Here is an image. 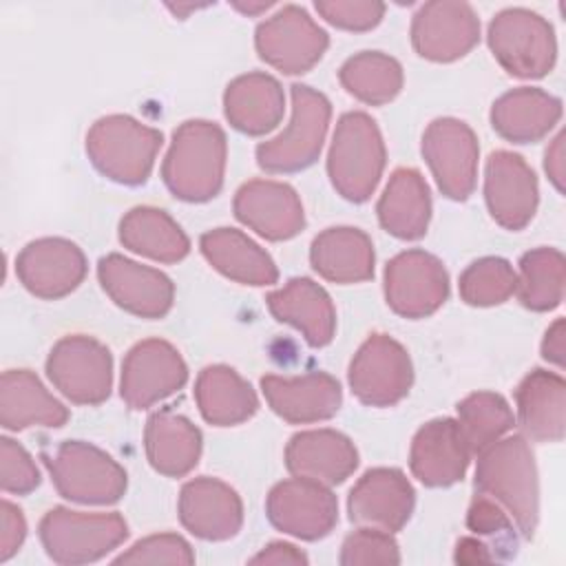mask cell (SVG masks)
<instances>
[{
	"label": "cell",
	"mask_w": 566,
	"mask_h": 566,
	"mask_svg": "<svg viewBox=\"0 0 566 566\" xmlns=\"http://www.w3.org/2000/svg\"><path fill=\"white\" fill-rule=\"evenodd\" d=\"M475 491L495 500L524 537L539 520V482L533 451L524 436L495 440L478 453Z\"/></svg>",
	"instance_id": "6da1fadb"
},
{
	"label": "cell",
	"mask_w": 566,
	"mask_h": 566,
	"mask_svg": "<svg viewBox=\"0 0 566 566\" xmlns=\"http://www.w3.org/2000/svg\"><path fill=\"white\" fill-rule=\"evenodd\" d=\"M226 159L228 142L221 126L208 119H188L172 133L161 164V179L177 199L203 203L219 195Z\"/></svg>",
	"instance_id": "7a4b0ae2"
},
{
	"label": "cell",
	"mask_w": 566,
	"mask_h": 566,
	"mask_svg": "<svg viewBox=\"0 0 566 566\" xmlns=\"http://www.w3.org/2000/svg\"><path fill=\"white\" fill-rule=\"evenodd\" d=\"M385 161L387 150L378 124L363 111L340 115L327 153L334 190L347 201H367L382 177Z\"/></svg>",
	"instance_id": "3957f363"
},
{
	"label": "cell",
	"mask_w": 566,
	"mask_h": 566,
	"mask_svg": "<svg viewBox=\"0 0 566 566\" xmlns=\"http://www.w3.org/2000/svg\"><path fill=\"white\" fill-rule=\"evenodd\" d=\"M164 135L130 115L99 117L86 133V155L106 179L139 186L155 166Z\"/></svg>",
	"instance_id": "277c9868"
},
{
	"label": "cell",
	"mask_w": 566,
	"mask_h": 566,
	"mask_svg": "<svg viewBox=\"0 0 566 566\" xmlns=\"http://www.w3.org/2000/svg\"><path fill=\"white\" fill-rule=\"evenodd\" d=\"M292 117L283 133L256 146V164L272 175H290L310 168L327 135L332 104L312 86L292 84Z\"/></svg>",
	"instance_id": "5b68a950"
},
{
	"label": "cell",
	"mask_w": 566,
	"mask_h": 566,
	"mask_svg": "<svg viewBox=\"0 0 566 566\" xmlns=\"http://www.w3.org/2000/svg\"><path fill=\"white\" fill-rule=\"evenodd\" d=\"M40 542L55 564L77 566L106 557L128 537L119 513H82L53 506L38 526Z\"/></svg>",
	"instance_id": "8992f818"
},
{
	"label": "cell",
	"mask_w": 566,
	"mask_h": 566,
	"mask_svg": "<svg viewBox=\"0 0 566 566\" xmlns=\"http://www.w3.org/2000/svg\"><path fill=\"white\" fill-rule=\"evenodd\" d=\"M57 493L80 504H115L126 493V471L99 447L64 440L53 455H42Z\"/></svg>",
	"instance_id": "52a82bcc"
},
{
	"label": "cell",
	"mask_w": 566,
	"mask_h": 566,
	"mask_svg": "<svg viewBox=\"0 0 566 566\" xmlns=\"http://www.w3.org/2000/svg\"><path fill=\"white\" fill-rule=\"evenodd\" d=\"M486 42L497 64L513 77H544L555 66V31L546 18L531 9L500 11L489 24Z\"/></svg>",
	"instance_id": "ba28073f"
},
{
	"label": "cell",
	"mask_w": 566,
	"mask_h": 566,
	"mask_svg": "<svg viewBox=\"0 0 566 566\" xmlns=\"http://www.w3.org/2000/svg\"><path fill=\"white\" fill-rule=\"evenodd\" d=\"M46 376L71 402L99 405L113 389V356L97 338L71 334L51 347Z\"/></svg>",
	"instance_id": "9c48e42d"
},
{
	"label": "cell",
	"mask_w": 566,
	"mask_h": 566,
	"mask_svg": "<svg viewBox=\"0 0 566 566\" xmlns=\"http://www.w3.org/2000/svg\"><path fill=\"white\" fill-rule=\"evenodd\" d=\"M259 57L285 75L307 73L321 62L329 35L298 4H285L254 31Z\"/></svg>",
	"instance_id": "30bf717a"
},
{
	"label": "cell",
	"mask_w": 566,
	"mask_h": 566,
	"mask_svg": "<svg viewBox=\"0 0 566 566\" xmlns=\"http://www.w3.org/2000/svg\"><path fill=\"white\" fill-rule=\"evenodd\" d=\"M347 380L363 405L391 407L409 394L413 382L409 352L389 334H371L354 354Z\"/></svg>",
	"instance_id": "8fae6325"
},
{
	"label": "cell",
	"mask_w": 566,
	"mask_h": 566,
	"mask_svg": "<svg viewBox=\"0 0 566 566\" xmlns=\"http://www.w3.org/2000/svg\"><path fill=\"white\" fill-rule=\"evenodd\" d=\"M422 157L447 199L464 201L478 181L480 146L473 128L455 117H438L422 133Z\"/></svg>",
	"instance_id": "7c38bea8"
},
{
	"label": "cell",
	"mask_w": 566,
	"mask_h": 566,
	"mask_svg": "<svg viewBox=\"0 0 566 566\" xmlns=\"http://www.w3.org/2000/svg\"><path fill=\"white\" fill-rule=\"evenodd\" d=\"M385 301L402 318H427L449 296L444 263L424 250H405L385 265Z\"/></svg>",
	"instance_id": "4fadbf2b"
},
{
	"label": "cell",
	"mask_w": 566,
	"mask_h": 566,
	"mask_svg": "<svg viewBox=\"0 0 566 566\" xmlns=\"http://www.w3.org/2000/svg\"><path fill=\"white\" fill-rule=\"evenodd\" d=\"M186 380L188 367L177 347L161 338H146L124 356L119 396L130 409H148L177 394Z\"/></svg>",
	"instance_id": "5bb4252c"
},
{
	"label": "cell",
	"mask_w": 566,
	"mask_h": 566,
	"mask_svg": "<svg viewBox=\"0 0 566 566\" xmlns=\"http://www.w3.org/2000/svg\"><path fill=\"white\" fill-rule=\"evenodd\" d=\"M265 515L274 528L314 542L329 535L336 526L338 502L329 486L307 478H292L270 489Z\"/></svg>",
	"instance_id": "9a60e30c"
},
{
	"label": "cell",
	"mask_w": 566,
	"mask_h": 566,
	"mask_svg": "<svg viewBox=\"0 0 566 566\" xmlns=\"http://www.w3.org/2000/svg\"><path fill=\"white\" fill-rule=\"evenodd\" d=\"M478 42L480 20L469 2H424L411 20V44L424 60L453 62L464 57Z\"/></svg>",
	"instance_id": "2e32d148"
},
{
	"label": "cell",
	"mask_w": 566,
	"mask_h": 566,
	"mask_svg": "<svg viewBox=\"0 0 566 566\" xmlns=\"http://www.w3.org/2000/svg\"><path fill=\"white\" fill-rule=\"evenodd\" d=\"M88 270L82 248L62 237L27 243L15 256V274L24 290L38 298L55 301L80 287Z\"/></svg>",
	"instance_id": "e0dca14e"
},
{
	"label": "cell",
	"mask_w": 566,
	"mask_h": 566,
	"mask_svg": "<svg viewBox=\"0 0 566 566\" xmlns=\"http://www.w3.org/2000/svg\"><path fill=\"white\" fill-rule=\"evenodd\" d=\"M97 279L117 307L139 318H161L175 303L170 276L115 252L97 261Z\"/></svg>",
	"instance_id": "ac0fdd59"
},
{
	"label": "cell",
	"mask_w": 566,
	"mask_h": 566,
	"mask_svg": "<svg viewBox=\"0 0 566 566\" xmlns=\"http://www.w3.org/2000/svg\"><path fill=\"white\" fill-rule=\"evenodd\" d=\"M484 201L497 226L504 230H522L537 210L539 190L533 168L522 155L495 150L484 166Z\"/></svg>",
	"instance_id": "d6986e66"
},
{
	"label": "cell",
	"mask_w": 566,
	"mask_h": 566,
	"mask_svg": "<svg viewBox=\"0 0 566 566\" xmlns=\"http://www.w3.org/2000/svg\"><path fill=\"white\" fill-rule=\"evenodd\" d=\"M416 504V491L407 475L394 467L365 471L347 495L349 520L358 526L387 533L400 531Z\"/></svg>",
	"instance_id": "ffe728a7"
},
{
	"label": "cell",
	"mask_w": 566,
	"mask_h": 566,
	"mask_svg": "<svg viewBox=\"0 0 566 566\" xmlns=\"http://www.w3.org/2000/svg\"><path fill=\"white\" fill-rule=\"evenodd\" d=\"M234 217L268 241H287L305 228L301 197L290 184L274 179H250L232 201Z\"/></svg>",
	"instance_id": "44dd1931"
},
{
	"label": "cell",
	"mask_w": 566,
	"mask_h": 566,
	"mask_svg": "<svg viewBox=\"0 0 566 566\" xmlns=\"http://www.w3.org/2000/svg\"><path fill=\"white\" fill-rule=\"evenodd\" d=\"M177 511L184 528L208 542L230 539L243 524L239 493L223 480L210 475L188 480L181 486Z\"/></svg>",
	"instance_id": "7402d4cb"
},
{
	"label": "cell",
	"mask_w": 566,
	"mask_h": 566,
	"mask_svg": "<svg viewBox=\"0 0 566 566\" xmlns=\"http://www.w3.org/2000/svg\"><path fill=\"white\" fill-rule=\"evenodd\" d=\"M261 391L270 409L290 424H312L329 420L343 402L340 382L327 371H310L303 376L261 378Z\"/></svg>",
	"instance_id": "603a6c76"
},
{
	"label": "cell",
	"mask_w": 566,
	"mask_h": 566,
	"mask_svg": "<svg viewBox=\"0 0 566 566\" xmlns=\"http://www.w3.org/2000/svg\"><path fill=\"white\" fill-rule=\"evenodd\" d=\"M469 447L453 418H433L424 422L409 449L413 478L424 486H451L460 482L469 467Z\"/></svg>",
	"instance_id": "cb8c5ba5"
},
{
	"label": "cell",
	"mask_w": 566,
	"mask_h": 566,
	"mask_svg": "<svg viewBox=\"0 0 566 566\" xmlns=\"http://www.w3.org/2000/svg\"><path fill=\"white\" fill-rule=\"evenodd\" d=\"M285 467L296 478L334 486L356 471L358 451L354 442L336 429H310L290 438Z\"/></svg>",
	"instance_id": "d4e9b609"
},
{
	"label": "cell",
	"mask_w": 566,
	"mask_h": 566,
	"mask_svg": "<svg viewBox=\"0 0 566 566\" xmlns=\"http://www.w3.org/2000/svg\"><path fill=\"white\" fill-rule=\"evenodd\" d=\"M270 314L298 329L310 347H325L336 332V310L329 294L307 276L290 279L265 296Z\"/></svg>",
	"instance_id": "484cf974"
},
{
	"label": "cell",
	"mask_w": 566,
	"mask_h": 566,
	"mask_svg": "<svg viewBox=\"0 0 566 566\" xmlns=\"http://www.w3.org/2000/svg\"><path fill=\"white\" fill-rule=\"evenodd\" d=\"M517 422L524 438L559 442L566 429V382L548 369L528 371L515 389Z\"/></svg>",
	"instance_id": "4316f807"
},
{
	"label": "cell",
	"mask_w": 566,
	"mask_h": 566,
	"mask_svg": "<svg viewBox=\"0 0 566 566\" xmlns=\"http://www.w3.org/2000/svg\"><path fill=\"white\" fill-rule=\"evenodd\" d=\"M493 130L513 144L544 139L562 117V102L535 86H520L500 95L491 106Z\"/></svg>",
	"instance_id": "83f0119b"
},
{
	"label": "cell",
	"mask_w": 566,
	"mask_h": 566,
	"mask_svg": "<svg viewBox=\"0 0 566 566\" xmlns=\"http://www.w3.org/2000/svg\"><path fill=\"white\" fill-rule=\"evenodd\" d=\"M285 113V95L276 77L245 73L234 77L223 93V115L232 128L245 135H265L279 126Z\"/></svg>",
	"instance_id": "f1b7e54d"
},
{
	"label": "cell",
	"mask_w": 566,
	"mask_h": 566,
	"mask_svg": "<svg viewBox=\"0 0 566 566\" xmlns=\"http://www.w3.org/2000/svg\"><path fill=\"white\" fill-rule=\"evenodd\" d=\"M206 261L226 279L241 285H272L279 279V270L272 256L237 228H214L199 239Z\"/></svg>",
	"instance_id": "f546056e"
},
{
	"label": "cell",
	"mask_w": 566,
	"mask_h": 566,
	"mask_svg": "<svg viewBox=\"0 0 566 566\" xmlns=\"http://www.w3.org/2000/svg\"><path fill=\"white\" fill-rule=\"evenodd\" d=\"M69 409L29 369H7L0 378V424L7 431L62 427Z\"/></svg>",
	"instance_id": "4dcf8cb0"
},
{
	"label": "cell",
	"mask_w": 566,
	"mask_h": 566,
	"mask_svg": "<svg viewBox=\"0 0 566 566\" xmlns=\"http://www.w3.org/2000/svg\"><path fill=\"white\" fill-rule=\"evenodd\" d=\"M144 447L150 467L166 478L190 473L201 458V431L181 413L161 409L148 416Z\"/></svg>",
	"instance_id": "1f68e13d"
},
{
	"label": "cell",
	"mask_w": 566,
	"mask_h": 566,
	"mask_svg": "<svg viewBox=\"0 0 566 566\" xmlns=\"http://www.w3.org/2000/svg\"><path fill=\"white\" fill-rule=\"evenodd\" d=\"M376 214L391 237L416 241L431 219V192L416 168H396L376 203Z\"/></svg>",
	"instance_id": "d6a6232c"
},
{
	"label": "cell",
	"mask_w": 566,
	"mask_h": 566,
	"mask_svg": "<svg viewBox=\"0 0 566 566\" xmlns=\"http://www.w3.org/2000/svg\"><path fill=\"white\" fill-rule=\"evenodd\" d=\"M310 263L325 281L360 283L374 276V243L358 228H327L314 237L310 245Z\"/></svg>",
	"instance_id": "836d02e7"
},
{
	"label": "cell",
	"mask_w": 566,
	"mask_h": 566,
	"mask_svg": "<svg viewBox=\"0 0 566 566\" xmlns=\"http://www.w3.org/2000/svg\"><path fill=\"white\" fill-rule=\"evenodd\" d=\"M195 400L203 420L214 427L241 424L259 409L252 385L228 365H208L199 371Z\"/></svg>",
	"instance_id": "e575fe53"
},
{
	"label": "cell",
	"mask_w": 566,
	"mask_h": 566,
	"mask_svg": "<svg viewBox=\"0 0 566 566\" xmlns=\"http://www.w3.org/2000/svg\"><path fill=\"white\" fill-rule=\"evenodd\" d=\"M119 241L130 252L159 263H177L190 252L181 226L166 210L153 206H137L122 217Z\"/></svg>",
	"instance_id": "d590c367"
},
{
	"label": "cell",
	"mask_w": 566,
	"mask_h": 566,
	"mask_svg": "<svg viewBox=\"0 0 566 566\" xmlns=\"http://www.w3.org/2000/svg\"><path fill=\"white\" fill-rule=\"evenodd\" d=\"M343 88L358 102L382 106L402 88V66L382 51H360L343 62L338 71Z\"/></svg>",
	"instance_id": "8d00e7d4"
},
{
	"label": "cell",
	"mask_w": 566,
	"mask_h": 566,
	"mask_svg": "<svg viewBox=\"0 0 566 566\" xmlns=\"http://www.w3.org/2000/svg\"><path fill=\"white\" fill-rule=\"evenodd\" d=\"M566 263L557 248H533L520 259L515 292L520 303L533 312H551L564 298Z\"/></svg>",
	"instance_id": "74e56055"
},
{
	"label": "cell",
	"mask_w": 566,
	"mask_h": 566,
	"mask_svg": "<svg viewBox=\"0 0 566 566\" xmlns=\"http://www.w3.org/2000/svg\"><path fill=\"white\" fill-rule=\"evenodd\" d=\"M458 427L471 453H480L506 431L513 429L515 416L504 396L495 391H475L455 407Z\"/></svg>",
	"instance_id": "f35d334b"
},
{
	"label": "cell",
	"mask_w": 566,
	"mask_h": 566,
	"mask_svg": "<svg viewBox=\"0 0 566 566\" xmlns=\"http://www.w3.org/2000/svg\"><path fill=\"white\" fill-rule=\"evenodd\" d=\"M517 283V272L502 256H482L460 274V298L473 307L504 303Z\"/></svg>",
	"instance_id": "ab89813d"
},
{
	"label": "cell",
	"mask_w": 566,
	"mask_h": 566,
	"mask_svg": "<svg viewBox=\"0 0 566 566\" xmlns=\"http://www.w3.org/2000/svg\"><path fill=\"white\" fill-rule=\"evenodd\" d=\"M338 562L343 566L400 564V548L391 533L360 526L345 537Z\"/></svg>",
	"instance_id": "60d3db41"
},
{
	"label": "cell",
	"mask_w": 566,
	"mask_h": 566,
	"mask_svg": "<svg viewBox=\"0 0 566 566\" xmlns=\"http://www.w3.org/2000/svg\"><path fill=\"white\" fill-rule=\"evenodd\" d=\"M115 564H195L190 544L177 533H157L135 542L126 553L115 557Z\"/></svg>",
	"instance_id": "b9f144b4"
},
{
	"label": "cell",
	"mask_w": 566,
	"mask_h": 566,
	"mask_svg": "<svg viewBox=\"0 0 566 566\" xmlns=\"http://www.w3.org/2000/svg\"><path fill=\"white\" fill-rule=\"evenodd\" d=\"M0 486L13 495H27L40 486V471L31 453L7 436L0 440Z\"/></svg>",
	"instance_id": "7bdbcfd3"
},
{
	"label": "cell",
	"mask_w": 566,
	"mask_h": 566,
	"mask_svg": "<svg viewBox=\"0 0 566 566\" xmlns=\"http://www.w3.org/2000/svg\"><path fill=\"white\" fill-rule=\"evenodd\" d=\"M314 7L329 24L345 31H369L385 15V4L376 0H318Z\"/></svg>",
	"instance_id": "ee69618b"
},
{
	"label": "cell",
	"mask_w": 566,
	"mask_h": 566,
	"mask_svg": "<svg viewBox=\"0 0 566 566\" xmlns=\"http://www.w3.org/2000/svg\"><path fill=\"white\" fill-rule=\"evenodd\" d=\"M467 526L469 531L478 533V535H491L497 539H515V531H513V520L511 515L489 495L484 493H475L469 511H467Z\"/></svg>",
	"instance_id": "f6af8a7d"
},
{
	"label": "cell",
	"mask_w": 566,
	"mask_h": 566,
	"mask_svg": "<svg viewBox=\"0 0 566 566\" xmlns=\"http://www.w3.org/2000/svg\"><path fill=\"white\" fill-rule=\"evenodd\" d=\"M27 537V520L22 511L11 504L9 500H2L0 504V562L11 559L22 542Z\"/></svg>",
	"instance_id": "bcb514c9"
},
{
	"label": "cell",
	"mask_w": 566,
	"mask_h": 566,
	"mask_svg": "<svg viewBox=\"0 0 566 566\" xmlns=\"http://www.w3.org/2000/svg\"><path fill=\"white\" fill-rule=\"evenodd\" d=\"M307 562H310L307 555L287 542H270L254 557H250V564H274V566H281V564H290V566L303 564L305 566Z\"/></svg>",
	"instance_id": "7dc6e473"
},
{
	"label": "cell",
	"mask_w": 566,
	"mask_h": 566,
	"mask_svg": "<svg viewBox=\"0 0 566 566\" xmlns=\"http://www.w3.org/2000/svg\"><path fill=\"white\" fill-rule=\"evenodd\" d=\"M564 354H566V323L564 318H557L544 334L542 358L557 367H564Z\"/></svg>",
	"instance_id": "c3c4849f"
},
{
	"label": "cell",
	"mask_w": 566,
	"mask_h": 566,
	"mask_svg": "<svg viewBox=\"0 0 566 566\" xmlns=\"http://www.w3.org/2000/svg\"><path fill=\"white\" fill-rule=\"evenodd\" d=\"M544 170L553 186L564 192V135L559 133L544 155Z\"/></svg>",
	"instance_id": "681fc988"
},
{
	"label": "cell",
	"mask_w": 566,
	"mask_h": 566,
	"mask_svg": "<svg viewBox=\"0 0 566 566\" xmlns=\"http://www.w3.org/2000/svg\"><path fill=\"white\" fill-rule=\"evenodd\" d=\"M453 559L458 564H491V562H495V555L489 551L486 544H482L473 537H462L455 544Z\"/></svg>",
	"instance_id": "f907efd6"
},
{
	"label": "cell",
	"mask_w": 566,
	"mask_h": 566,
	"mask_svg": "<svg viewBox=\"0 0 566 566\" xmlns=\"http://www.w3.org/2000/svg\"><path fill=\"white\" fill-rule=\"evenodd\" d=\"M234 7L239 9V11H243V13H259V11H265V9H270L272 7V2H259V4H241V2H234Z\"/></svg>",
	"instance_id": "816d5d0a"
}]
</instances>
